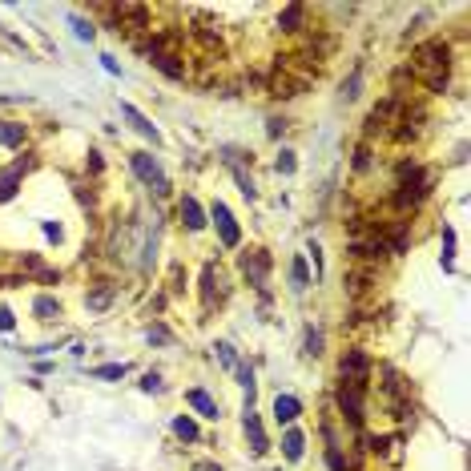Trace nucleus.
<instances>
[{
  "label": "nucleus",
  "mask_w": 471,
  "mask_h": 471,
  "mask_svg": "<svg viewBox=\"0 0 471 471\" xmlns=\"http://www.w3.org/2000/svg\"><path fill=\"white\" fill-rule=\"evenodd\" d=\"M302 451H306V435L298 431V427H286V435H282V455L294 463V459H302Z\"/></svg>",
  "instance_id": "dca6fc26"
},
{
  "label": "nucleus",
  "mask_w": 471,
  "mask_h": 471,
  "mask_svg": "<svg viewBox=\"0 0 471 471\" xmlns=\"http://www.w3.org/2000/svg\"><path fill=\"white\" fill-rule=\"evenodd\" d=\"M28 141V125L21 121H0V149H21Z\"/></svg>",
  "instance_id": "ddd939ff"
},
{
  "label": "nucleus",
  "mask_w": 471,
  "mask_h": 471,
  "mask_svg": "<svg viewBox=\"0 0 471 471\" xmlns=\"http://www.w3.org/2000/svg\"><path fill=\"white\" fill-rule=\"evenodd\" d=\"M338 375H343V383L362 387V391H367V379H371V359H367V350H362V347H350L347 355L338 359Z\"/></svg>",
  "instance_id": "39448f33"
},
{
  "label": "nucleus",
  "mask_w": 471,
  "mask_h": 471,
  "mask_svg": "<svg viewBox=\"0 0 471 471\" xmlns=\"http://www.w3.org/2000/svg\"><path fill=\"white\" fill-rule=\"evenodd\" d=\"M274 170H278L282 177H290V174H294V170H298V162H294V149H282V153L274 157Z\"/></svg>",
  "instance_id": "412c9836"
},
{
  "label": "nucleus",
  "mask_w": 471,
  "mask_h": 471,
  "mask_svg": "<svg viewBox=\"0 0 471 471\" xmlns=\"http://www.w3.org/2000/svg\"><path fill=\"white\" fill-rule=\"evenodd\" d=\"M121 117H125V121H129V125H133L137 133L145 137V141H153V145H162V129H157V125L149 121L145 113L137 109V105H129V101H125V105H121Z\"/></svg>",
  "instance_id": "1a4fd4ad"
},
{
  "label": "nucleus",
  "mask_w": 471,
  "mask_h": 471,
  "mask_svg": "<svg viewBox=\"0 0 471 471\" xmlns=\"http://www.w3.org/2000/svg\"><path fill=\"white\" fill-rule=\"evenodd\" d=\"M242 427H246L250 451H254V455H266V451H270V439H266V431H262V419L254 415V395H246V415H242Z\"/></svg>",
  "instance_id": "6e6552de"
},
{
  "label": "nucleus",
  "mask_w": 471,
  "mask_h": 471,
  "mask_svg": "<svg viewBox=\"0 0 471 471\" xmlns=\"http://www.w3.org/2000/svg\"><path fill=\"white\" fill-rule=\"evenodd\" d=\"M451 246H455V234H451V226H443V266L451 262Z\"/></svg>",
  "instance_id": "c756f323"
},
{
  "label": "nucleus",
  "mask_w": 471,
  "mask_h": 471,
  "mask_svg": "<svg viewBox=\"0 0 471 471\" xmlns=\"http://www.w3.org/2000/svg\"><path fill=\"white\" fill-rule=\"evenodd\" d=\"M359 85H362V69H355V73H350L347 81H343V97L355 101V97H359Z\"/></svg>",
  "instance_id": "393cba45"
},
{
  "label": "nucleus",
  "mask_w": 471,
  "mask_h": 471,
  "mask_svg": "<svg viewBox=\"0 0 471 471\" xmlns=\"http://www.w3.org/2000/svg\"><path fill=\"white\" fill-rule=\"evenodd\" d=\"M69 25H73V33H77L81 40H93V37H97L93 21H85V16H69Z\"/></svg>",
  "instance_id": "4be33fe9"
},
{
  "label": "nucleus",
  "mask_w": 471,
  "mask_h": 471,
  "mask_svg": "<svg viewBox=\"0 0 471 471\" xmlns=\"http://www.w3.org/2000/svg\"><path fill=\"white\" fill-rule=\"evenodd\" d=\"M174 435H177V439H186V443H198V439H201L198 423L189 419V415H177V419H174Z\"/></svg>",
  "instance_id": "a211bd4d"
},
{
  "label": "nucleus",
  "mask_w": 471,
  "mask_h": 471,
  "mask_svg": "<svg viewBox=\"0 0 471 471\" xmlns=\"http://www.w3.org/2000/svg\"><path fill=\"white\" fill-rule=\"evenodd\" d=\"M298 415H302V403H298L294 395H278L274 399V423H278V427H290Z\"/></svg>",
  "instance_id": "f8f14e48"
},
{
  "label": "nucleus",
  "mask_w": 471,
  "mask_h": 471,
  "mask_svg": "<svg viewBox=\"0 0 471 471\" xmlns=\"http://www.w3.org/2000/svg\"><path fill=\"white\" fill-rule=\"evenodd\" d=\"M33 314H37L40 323H57V318H61V302L52 294H37L33 298Z\"/></svg>",
  "instance_id": "2eb2a0df"
},
{
  "label": "nucleus",
  "mask_w": 471,
  "mask_h": 471,
  "mask_svg": "<svg viewBox=\"0 0 471 471\" xmlns=\"http://www.w3.org/2000/svg\"><path fill=\"white\" fill-rule=\"evenodd\" d=\"M326 467L331 471H350V463L343 459V451H338V443H331L326 447Z\"/></svg>",
  "instance_id": "5701e85b"
},
{
  "label": "nucleus",
  "mask_w": 471,
  "mask_h": 471,
  "mask_svg": "<svg viewBox=\"0 0 471 471\" xmlns=\"http://www.w3.org/2000/svg\"><path fill=\"white\" fill-rule=\"evenodd\" d=\"M0 331H4V335H9V331H16V314L9 306H0Z\"/></svg>",
  "instance_id": "cd10ccee"
},
{
  "label": "nucleus",
  "mask_w": 471,
  "mask_h": 471,
  "mask_svg": "<svg viewBox=\"0 0 471 471\" xmlns=\"http://www.w3.org/2000/svg\"><path fill=\"white\" fill-rule=\"evenodd\" d=\"M177 218H182V226H186L189 234H198V230H206V210H201V201L198 198H182L177 201Z\"/></svg>",
  "instance_id": "9d476101"
},
{
  "label": "nucleus",
  "mask_w": 471,
  "mask_h": 471,
  "mask_svg": "<svg viewBox=\"0 0 471 471\" xmlns=\"http://www.w3.org/2000/svg\"><path fill=\"white\" fill-rule=\"evenodd\" d=\"M113 294H117V290H113V282H97V286H93V290L85 294V306H89V310H105V306L113 302Z\"/></svg>",
  "instance_id": "f3484780"
},
{
  "label": "nucleus",
  "mask_w": 471,
  "mask_h": 471,
  "mask_svg": "<svg viewBox=\"0 0 471 471\" xmlns=\"http://www.w3.org/2000/svg\"><path fill=\"white\" fill-rule=\"evenodd\" d=\"M282 129H286V121H282V117H270V125H266V133H270V137H282Z\"/></svg>",
  "instance_id": "2f4dec72"
},
{
  "label": "nucleus",
  "mask_w": 471,
  "mask_h": 471,
  "mask_svg": "<svg viewBox=\"0 0 471 471\" xmlns=\"http://www.w3.org/2000/svg\"><path fill=\"white\" fill-rule=\"evenodd\" d=\"M226 298H230V278H226V270L218 262H206V266H201V306L214 310V306H222Z\"/></svg>",
  "instance_id": "f03ea898"
},
{
  "label": "nucleus",
  "mask_w": 471,
  "mask_h": 471,
  "mask_svg": "<svg viewBox=\"0 0 471 471\" xmlns=\"http://www.w3.org/2000/svg\"><path fill=\"white\" fill-rule=\"evenodd\" d=\"M214 359L222 362L226 371H238V359H234V347H230V343H214Z\"/></svg>",
  "instance_id": "aec40b11"
},
{
  "label": "nucleus",
  "mask_w": 471,
  "mask_h": 471,
  "mask_svg": "<svg viewBox=\"0 0 471 471\" xmlns=\"http://www.w3.org/2000/svg\"><path fill=\"white\" fill-rule=\"evenodd\" d=\"M210 218H214V226H218V238H222V246L234 250L238 242H242V230H238L230 206H226V201H214V206H210Z\"/></svg>",
  "instance_id": "423d86ee"
},
{
  "label": "nucleus",
  "mask_w": 471,
  "mask_h": 471,
  "mask_svg": "<svg viewBox=\"0 0 471 471\" xmlns=\"http://www.w3.org/2000/svg\"><path fill=\"white\" fill-rule=\"evenodd\" d=\"M141 391H149V395H157V391H162V375H157V371H149L145 379H141Z\"/></svg>",
  "instance_id": "a878e982"
},
{
  "label": "nucleus",
  "mask_w": 471,
  "mask_h": 471,
  "mask_svg": "<svg viewBox=\"0 0 471 471\" xmlns=\"http://www.w3.org/2000/svg\"><path fill=\"white\" fill-rule=\"evenodd\" d=\"M129 165H133V174L145 182L157 198H165L170 194V177H165V170H162V162L153 157V153H145V149H137V153H129Z\"/></svg>",
  "instance_id": "f257e3e1"
},
{
  "label": "nucleus",
  "mask_w": 471,
  "mask_h": 471,
  "mask_svg": "<svg viewBox=\"0 0 471 471\" xmlns=\"http://www.w3.org/2000/svg\"><path fill=\"white\" fill-rule=\"evenodd\" d=\"M194 471H222V467H218V463H210V459H198V463H194Z\"/></svg>",
  "instance_id": "72a5a7b5"
},
{
  "label": "nucleus",
  "mask_w": 471,
  "mask_h": 471,
  "mask_svg": "<svg viewBox=\"0 0 471 471\" xmlns=\"http://www.w3.org/2000/svg\"><path fill=\"white\" fill-rule=\"evenodd\" d=\"M306 355H314V359L323 355V335H318V331H310L306 335Z\"/></svg>",
  "instance_id": "bb28decb"
},
{
  "label": "nucleus",
  "mask_w": 471,
  "mask_h": 471,
  "mask_svg": "<svg viewBox=\"0 0 471 471\" xmlns=\"http://www.w3.org/2000/svg\"><path fill=\"white\" fill-rule=\"evenodd\" d=\"M145 338H149V343H170V331L157 323V326H149V331H145Z\"/></svg>",
  "instance_id": "c85d7f7f"
},
{
  "label": "nucleus",
  "mask_w": 471,
  "mask_h": 471,
  "mask_svg": "<svg viewBox=\"0 0 471 471\" xmlns=\"http://www.w3.org/2000/svg\"><path fill=\"white\" fill-rule=\"evenodd\" d=\"M186 403L198 411L201 419H210V423L222 419V407H218V399H210L206 391H201V387H189V391H186Z\"/></svg>",
  "instance_id": "9b49d317"
},
{
  "label": "nucleus",
  "mask_w": 471,
  "mask_h": 471,
  "mask_svg": "<svg viewBox=\"0 0 471 471\" xmlns=\"http://www.w3.org/2000/svg\"><path fill=\"white\" fill-rule=\"evenodd\" d=\"M238 270H242V278H246L254 290H266V282H270V254L266 250H246L242 258H238Z\"/></svg>",
  "instance_id": "20e7f679"
},
{
  "label": "nucleus",
  "mask_w": 471,
  "mask_h": 471,
  "mask_svg": "<svg viewBox=\"0 0 471 471\" xmlns=\"http://www.w3.org/2000/svg\"><path fill=\"white\" fill-rule=\"evenodd\" d=\"M290 282H294V290H306V286H310L306 258H294V262H290Z\"/></svg>",
  "instance_id": "6ab92c4d"
},
{
  "label": "nucleus",
  "mask_w": 471,
  "mask_h": 471,
  "mask_svg": "<svg viewBox=\"0 0 471 471\" xmlns=\"http://www.w3.org/2000/svg\"><path fill=\"white\" fill-rule=\"evenodd\" d=\"M335 403H338V415H343L347 423H355V427H359V423L367 419V391H362V387L338 383V391H335Z\"/></svg>",
  "instance_id": "7ed1b4c3"
},
{
  "label": "nucleus",
  "mask_w": 471,
  "mask_h": 471,
  "mask_svg": "<svg viewBox=\"0 0 471 471\" xmlns=\"http://www.w3.org/2000/svg\"><path fill=\"white\" fill-rule=\"evenodd\" d=\"M28 170H33L28 157H16L13 165H4V170H0V201H13L16 198V189H21V182H25Z\"/></svg>",
  "instance_id": "0eeeda50"
},
{
  "label": "nucleus",
  "mask_w": 471,
  "mask_h": 471,
  "mask_svg": "<svg viewBox=\"0 0 471 471\" xmlns=\"http://www.w3.org/2000/svg\"><path fill=\"white\" fill-rule=\"evenodd\" d=\"M367 165H371V149L359 145V149H355V170H367Z\"/></svg>",
  "instance_id": "7c9ffc66"
},
{
  "label": "nucleus",
  "mask_w": 471,
  "mask_h": 471,
  "mask_svg": "<svg viewBox=\"0 0 471 471\" xmlns=\"http://www.w3.org/2000/svg\"><path fill=\"white\" fill-rule=\"evenodd\" d=\"M278 28H282V33H302V28H306V4L282 9V13H278Z\"/></svg>",
  "instance_id": "4468645a"
},
{
  "label": "nucleus",
  "mask_w": 471,
  "mask_h": 471,
  "mask_svg": "<svg viewBox=\"0 0 471 471\" xmlns=\"http://www.w3.org/2000/svg\"><path fill=\"white\" fill-rule=\"evenodd\" d=\"M97 379H125V375H129V367H125V362H105V367H97Z\"/></svg>",
  "instance_id": "b1692460"
},
{
  "label": "nucleus",
  "mask_w": 471,
  "mask_h": 471,
  "mask_svg": "<svg viewBox=\"0 0 471 471\" xmlns=\"http://www.w3.org/2000/svg\"><path fill=\"white\" fill-rule=\"evenodd\" d=\"M101 69H105V73H121V65L113 61V57H101Z\"/></svg>",
  "instance_id": "473e14b6"
}]
</instances>
